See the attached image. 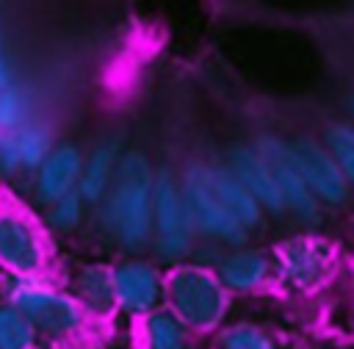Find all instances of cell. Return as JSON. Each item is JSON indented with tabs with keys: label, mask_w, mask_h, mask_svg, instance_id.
I'll list each match as a JSON object with an SVG mask.
<instances>
[{
	"label": "cell",
	"mask_w": 354,
	"mask_h": 349,
	"mask_svg": "<svg viewBox=\"0 0 354 349\" xmlns=\"http://www.w3.org/2000/svg\"><path fill=\"white\" fill-rule=\"evenodd\" d=\"M53 238L44 230L41 219L22 202L0 197V274H53Z\"/></svg>",
	"instance_id": "obj_5"
},
{
	"label": "cell",
	"mask_w": 354,
	"mask_h": 349,
	"mask_svg": "<svg viewBox=\"0 0 354 349\" xmlns=\"http://www.w3.org/2000/svg\"><path fill=\"white\" fill-rule=\"evenodd\" d=\"M55 130L50 122L33 116L17 130L0 133V177L14 180L19 174H30L53 150Z\"/></svg>",
	"instance_id": "obj_11"
},
{
	"label": "cell",
	"mask_w": 354,
	"mask_h": 349,
	"mask_svg": "<svg viewBox=\"0 0 354 349\" xmlns=\"http://www.w3.org/2000/svg\"><path fill=\"white\" fill-rule=\"evenodd\" d=\"M155 166L141 150H122L105 197L91 208L100 233L122 255H147L152 238Z\"/></svg>",
	"instance_id": "obj_1"
},
{
	"label": "cell",
	"mask_w": 354,
	"mask_h": 349,
	"mask_svg": "<svg viewBox=\"0 0 354 349\" xmlns=\"http://www.w3.org/2000/svg\"><path fill=\"white\" fill-rule=\"evenodd\" d=\"M213 271L221 280V285L230 291V296H252L274 283L271 252L252 244L227 247L213 263Z\"/></svg>",
	"instance_id": "obj_12"
},
{
	"label": "cell",
	"mask_w": 354,
	"mask_h": 349,
	"mask_svg": "<svg viewBox=\"0 0 354 349\" xmlns=\"http://www.w3.org/2000/svg\"><path fill=\"white\" fill-rule=\"evenodd\" d=\"M14 80V66H11V58L6 55V50L0 47V89L8 86Z\"/></svg>",
	"instance_id": "obj_24"
},
{
	"label": "cell",
	"mask_w": 354,
	"mask_h": 349,
	"mask_svg": "<svg viewBox=\"0 0 354 349\" xmlns=\"http://www.w3.org/2000/svg\"><path fill=\"white\" fill-rule=\"evenodd\" d=\"M318 141L335 158V163L343 169V174L354 183V127L348 122H329L321 130Z\"/></svg>",
	"instance_id": "obj_23"
},
{
	"label": "cell",
	"mask_w": 354,
	"mask_h": 349,
	"mask_svg": "<svg viewBox=\"0 0 354 349\" xmlns=\"http://www.w3.org/2000/svg\"><path fill=\"white\" fill-rule=\"evenodd\" d=\"M116 316L130 321L163 307V266L149 255H122L111 263Z\"/></svg>",
	"instance_id": "obj_9"
},
{
	"label": "cell",
	"mask_w": 354,
	"mask_h": 349,
	"mask_svg": "<svg viewBox=\"0 0 354 349\" xmlns=\"http://www.w3.org/2000/svg\"><path fill=\"white\" fill-rule=\"evenodd\" d=\"M88 213H91V208L83 202V197L77 191H69V194L53 199L50 205H44L41 224L50 235H75L77 230H83Z\"/></svg>",
	"instance_id": "obj_20"
},
{
	"label": "cell",
	"mask_w": 354,
	"mask_h": 349,
	"mask_svg": "<svg viewBox=\"0 0 354 349\" xmlns=\"http://www.w3.org/2000/svg\"><path fill=\"white\" fill-rule=\"evenodd\" d=\"M83 166V150L75 141H55L47 158L28 174L30 177V197L44 208L53 199L77 191V177Z\"/></svg>",
	"instance_id": "obj_14"
},
{
	"label": "cell",
	"mask_w": 354,
	"mask_h": 349,
	"mask_svg": "<svg viewBox=\"0 0 354 349\" xmlns=\"http://www.w3.org/2000/svg\"><path fill=\"white\" fill-rule=\"evenodd\" d=\"M122 158V141L116 136H108L102 141H97L88 152H83V166H80V177H77V194L83 197V202L88 208H94L105 191L111 188V180L116 174Z\"/></svg>",
	"instance_id": "obj_16"
},
{
	"label": "cell",
	"mask_w": 354,
	"mask_h": 349,
	"mask_svg": "<svg viewBox=\"0 0 354 349\" xmlns=\"http://www.w3.org/2000/svg\"><path fill=\"white\" fill-rule=\"evenodd\" d=\"M213 335V349H282L279 338L266 324L252 319L224 321Z\"/></svg>",
	"instance_id": "obj_19"
},
{
	"label": "cell",
	"mask_w": 354,
	"mask_h": 349,
	"mask_svg": "<svg viewBox=\"0 0 354 349\" xmlns=\"http://www.w3.org/2000/svg\"><path fill=\"white\" fill-rule=\"evenodd\" d=\"M271 263L274 283H279L290 294L310 296L335 280L340 266V249L318 230H301L282 238L271 249Z\"/></svg>",
	"instance_id": "obj_4"
},
{
	"label": "cell",
	"mask_w": 354,
	"mask_h": 349,
	"mask_svg": "<svg viewBox=\"0 0 354 349\" xmlns=\"http://www.w3.org/2000/svg\"><path fill=\"white\" fill-rule=\"evenodd\" d=\"M163 307H169L194 338H207L230 321L232 296L210 266L183 260L163 269Z\"/></svg>",
	"instance_id": "obj_3"
},
{
	"label": "cell",
	"mask_w": 354,
	"mask_h": 349,
	"mask_svg": "<svg viewBox=\"0 0 354 349\" xmlns=\"http://www.w3.org/2000/svg\"><path fill=\"white\" fill-rule=\"evenodd\" d=\"M39 332L28 321V316L11 302L0 299V349H33Z\"/></svg>",
	"instance_id": "obj_22"
},
{
	"label": "cell",
	"mask_w": 354,
	"mask_h": 349,
	"mask_svg": "<svg viewBox=\"0 0 354 349\" xmlns=\"http://www.w3.org/2000/svg\"><path fill=\"white\" fill-rule=\"evenodd\" d=\"M241 183L243 188L260 202L263 213L266 216H285V205H282V197H279V188H277V180L271 174V166L268 161L263 158V152L246 141V144H232L221 161Z\"/></svg>",
	"instance_id": "obj_15"
},
{
	"label": "cell",
	"mask_w": 354,
	"mask_h": 349,
	"mask_svg": "<svg viewBox=\"0 0 354 349\" xmlns=\"http://www.w3.org/2000/svg\"><path fill=\"white\" fill-rule=\"evenodd\" d=\"M0 296L14 307H19L39 332V338L47 341L75 343L91 324L83 307L77 305V299L53 274H33V277L0 274Z\"/></svg>",
	"instance_id": "obj_2"
},
{
	"label": "cell",
	"mask_w": 354,
	"mask_h": 349,
	"mask_svg": "<svg viewBox=\"0 0 354 349\" xmlns=\"http://www.w3.org/2000/svg\"><path fill=\"white\" fill-rule=\"evenodd\" d=\"M64 288L77 299L88 321H111L116 316L113 274L108 260H83L69 269L61 280Z\"/></svg>",
	"instance_id": "obj_13"
},
{
	"label": "cell",
	"mask_w": 354,
	"mask_h": 349,
	"mask_svg": "<svg viewBox=\"0 0 354 349\" xmlns=\"http://www.w3.org/2000/svg\"><path fill=\"white\" fill-rule=\"evenodd\" d=\"M196 233L191 227L180 174L174 169H155L152 183V238L147 255L160 266L183 263L191 258Z\"/></svg>",
	"instance_id": "obj_6"
},
{
	"label": "cell",
	"mask_w": 354,
	"mask_h": 349,
	"mask_svg": "<svg viewBox=\"0 0 354 349\" xmlns=\"http://www.w3.org/2000/svg\"><path fill=\"white\" fill-rule=\"evenodd\" d=\"M252 144L263 152V158L271 166V174L277 180V188H279V197L285 205V216H290L301 230H318L326 211L321 208V202L313 197V191L307 188V183L296 172V166L288 155L285 138L274 136V133H263Z\"/></svg>",
	"instance_id": "obj_10"
},
{
	"label": "cell",
	"mask_w": 354,
	"mask_h": 349,
	"mask_svg": "<svg viewBox=\"0 0 354 349\" xmlns=\"http://www.w3.org/2000/svg\"><path fill=\"white\" fill-rule=\"evenodd\" d=\"M138 343L141 349H194V335L169 307H158L138 319Z\"/></svg>",
	"instance_id": "obj_18"
},
{
	"label": "cell",
	"mask_w": 354,
	"mask_h": 349,
	"mask_svg": "<svg viewBox=\"0 0 354 349\" xmlns=\"http://www.w3.org/2000/svg\"><path fill=\"white\" fill-rule=\"evenodd\" d=\"M33 116H36V102H33V91L25 83L11 80L8 86L0 89V133L17 130Z\"/></svg>",
	"instance_id": "obj_21"
},
{
	"label": "cell",
	"mask_w": 354,
	"mask_h": 349,
	"mask_svg": "<svg viewBox=\"0 0 354 349\" xmlns=\"http://www.w3.org/2000/svg\"><path fill=\"white\" fill-rule=\"evenodd\" d=\"M210 183L221 199V205L230 211V216L252 235L257 230H263L266 224V213L260 208V202L243 188V183L221 163V161H210Z\"/></svg>",
	"instance_id": "obj_17"
},
{
	"label": "cell",
	"mask_w": 354,
	"mask_h": 349,
	"mask_svg": "<svg viewBox=\"0 0 354 349\" xmlns=\"http://www.w3.org/2000/svg\"><path fill=\"white\" fill-rule=\"evenodd\" d=\"M33 349H72V343H64V341H47V338H39L33 343Z\"/></svg>",
	"instance_id": "obj_25"
},
{
	"label": "cell",
	"mask_w": 354,
	"mask_h": 349,
	"mask_svg": "<svg viewBox=\"0 0 354 349\" xmlns=\"http://www.w3.org/2000/svg\"><path fill=\"white\" fill-rule=\"evenodd\" d=\"M288 155L313 191V197L321 202L324 211H340L351 199V180L343 174V169L335 163V158L324 150V144L315 136H293L285 138Z\"/></svg>",
	"instance_id": "obj_8"
},
{
	"label": "cell",
	"mask_w": 354,
	"mask_h": 349,
	"mask_svg": "<svg viewBox=\"0 0 354 349\" xmlns=\"http://www.w3.org/2000/svg\"><path fill=\"white\" fill-rule=\"evenodd\" d=\"M180 188L185 199V211L196 238L213 241L218 247H241L249 244V233L230 216L221 205L213 183H210V161H191L180 172Z\"/></svg>",
	"instance_id": "obj_7"
}]
</instances>
